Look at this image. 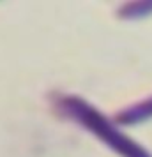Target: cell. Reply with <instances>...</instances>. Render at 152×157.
I'll list each match as a JSON object with an SVG mask.
<instances>
[{
  "label": "cell",
  "instance_id": "2",
  "mask_svg": "<svg viewBox=\"0 0 152 157\" xmlns=\"http://www.w3.org/2000/svg\"><path fill=\"white\" fill-rule=\"evenodd\" d=\"M147 120H152V95L134 104H129L115 115V122L119 125H138Z\"/></svg>",
  "mask_w": 152,
  "mask_h": 157
},
{
  "label": "cell",
  "instance_id": "3",
  "mask_svg": "<svg viewBox=\"0 0 152 157\" xmlns=\"http://www.w3.org/2000/svg\"><path fill=\"white\" fill-rule=\"evenodd\" d=\"M152 14V2H127L117 9V16L120 20H142Z\"/></svg>",
  "mask_w": 152,
  "mask_h": 157
},
{
  "label": "cell",
  "instance_id": "1",
  "mask_svg": "<svg viewBox=\"0 0 152 157\" xmlns=\"http://www.w3.org/2000/svg\"><path fill=\"white\" fill-rule=\"evenodd\" d=\"M50 101L51 108L60 117L78 124L94 138H97L113 154L120 157H152V154L142 143H138L124 131H120L115 120L108 118L92 102L85 101L83 97L57 92L51 94Z\"/></svg>",
  "mask_w": 152,
  "mask_h": 157
}]
</instances>
